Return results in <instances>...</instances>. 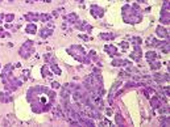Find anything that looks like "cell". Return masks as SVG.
I'll list each match as a JSON object with an SVG mask.
<instances>
[{
    "label": "cell",
    "instance_id": "1",
    "mask_svg": "<svg viewBox=\"0 0 170 127\" xmlns=\"http://www.w3.org/2000/svg\"><path fill=\"white\" fill-rule=\"evenodd\" d=\"M27 100L34 113H44L50 110L55 100V93L46 87H33L28 91Z\"/></svg>",
    "mask_w": 170,
    "mask_h": 127
},
{
    "label": "cell",
    "instance_id": "2",
    "mask_svg": "<svg viewBox=\"0 0 170 127\" xmlns=\"http://www.w3.org/2000/svg\"><path fill=\"white\" fill-rule=\"evenodd\" d=\"M12 69H13V66L7 64L2 71V81L5 87V89L9 92H13L18 87H21V80L15 78L13 73H12Z\"/></svg>",
    "mask_w": 170,
    "mask_h": 127
},
{
    "label": "cell",
    "instance_id": "3",
    "mask_svg": "<svg viewBox=\"0 0 170 127\" xmlns=\"http://www.w3.org/2000/svg\"><path fill=\"white\" fill-rule=\"evenodd\" d=\"M121 15H123V20L127 24H137L141 21L142 18V12L137 4H132V5H124L121 8Z\"/></svg>",
    "mask_w": 170,
    "mask_h": 127
},
{
    "label": "cell",
    "instance_id": "4",
    "mask_svg": "<svg viewBox=\"0 0 170 127\" xmlns=\"http://www.w3.org/2000/svg\"><path fill=\"white\" fill-rule=\"evenodd\" d=\"M66 51L70 54L71 56H74V59H77L82 63H90L91 59H90V56H89V53H86V50L79 46V45H73L70 47H67Z\"/></svg>",
    "mask_w": 170,
    "mask_h": 127
},
{
    "label": "cell",
    "instance_id": "5",
    "mask_svg": "<svg viewBox=\"0 0 170 127\" xmlns=\"http://www.w3.org/2000/svg\"><path fill=\"white\" fill-rule=\"evenodd\" d=\"M34 53V47H33V42L32 41H25L23 45H21V47H20V50H18V54H20V56L21 58H24V59H28L30 55H32Z\"/></svg>",
    "mask_w": 170,
    "mask_h": 127
},
{
    "label": "cell",
    "instance_id": "6",
    "mask_svg": "<svg viewBox=\"0 0 170 127\" xmlns=\"http://www.w3.org/2000/svg\"><path fill=\"white\" fill-rule=\"evenodd\" d=\"M160 21L163 25L170 24V0H163L161 15H160Z\"/></svg>",
    "mask_w": 170,
    "mask_h": 127
},
{
    "label": "cell",
    "instance_id": "7",
    "mask_svg": "<svg viewBox=\"0 0 170 127\" xmlns=\"http://www.w3.org/2000/svg\"><path fill=\"white\" fill-rule=\"evenodd\" d=\"M90 13H91L92 17H95V18H102L104 16V13H106V11H104V8L99 7V5L92 4L90 7Z\"/></svg>",
    "mask_w": 170,
    "mask_h": 127
},
{
    "label": "cell",
    "instance_id": "8",
    "mask_svg": "<svg viewBox=\"0 0 170 127\" xmlns=\"http://www.w3.org/2000/svg\"><path fill=\"white\" fill-rule=\"evenodd\" d=\"M153 79L158 82V84H165V82L169 80V75L167 73H158V75H154L153 76Z\"/></svg>",
    "mask_w": 170,
    "mask_h": 127
},
{
    "label": "cell",
    "instance_id": "9",
    "mask_svg": "<svg viewBox=\"0 0 170 127\" xmlns=\"http://www.w3.org/2000/svg\"><path fill=\"white\" fill-rule=\"evenodd\" d=\"M104 51H107V53H108V55H111V56H117L119 55V51H117L116 46H113V45H106L104 46Z\"/></svg>",
    "mask_w": 170,
    "mask_h": 127
},
{
    "label": "cell",
    "instance_id": "10",
    "mask_svg": "<svg viewBox=\"0 0 170 127\" xmlns=\"http://www.w3.org/2000/svg\"><path fill=\"white\" fill-rule=\"evenodd\" d=\"M53 30H54V26H49V28H44L41 29L40 31V37L41 38H48L53 34Z\"/></svg>",
    "mask_w": 170,
    "mask_h": 127
},
{
    "label": "cell",
    "instance_id": "11",
    "mask_svg": "<svg viewBox=\"0 0 170 127\" xmlns=\"http://www.w3.org/2000/svg\"><path fill=\"white\" fill-rule=\"evenodd\" d=\"M131 58L137 60V62L141 59V49H140V46H138V45H135V50H133V53L131 54Z\"/></svg>",
    "mask_w": 170,
    "mask_h": 127
},
{
    "label": "cell",
    "instance_id": "12",
    "mask_svg": "<svg viewBox=\"0 0 170 127\" xmlns=\"http://www.w3.org/2000/svg\"><path fill=\"white\" fill-rule=\"evenodd\" d=\"M156 33H157V35L161 37V38H169V31L163 26H157Z\"/></svg>",
    "mask_w": 170,
    "mask_h": 127
},
{
    "label": "cell",
    "instance_id": "13",
    "mask_svg": "<svg viewBox=\"0 0 170 127\" xmlns=\"http://www.w3.org/2000/svg\"><path fill=\"white\" fill-rule=\"evenodd\" d=\"M25 20L27 21H40V13H34V12H30V13L25 15Z\"/></svg>",
    "mask_w": 170,
    "mask_h": 127
},
{
    "label": "cell",
    "instance_id": "14",
    "mask_svg": "<svg viewBox=\"0 0 170 127\" xmlns=\"http://www.w3.org/2000/svg\"><path fill=\"white\" fill-rule=\"evenodd\" d=\"M65 21L69 22V24H77V22H78V16H77V13H69V15L65 17Z\"/></svg>",
    "mask_w": 170,
    "mask_h": 127
},
{
    "label": "cell",
    "instance_id": "15",
    "mask_svg": "<svg viewBox=\"0 0 170 127\" xmlns=\"http://www.w3.org/2000/svg\"><path fill=\"white\" fill-rule=\"evenodd\" d=\"M112 66H115V67H120V66H129V62L128 60H125V59H113L112 60Z\"/></svg>",
    "mask_w": 170,
    "mask_h": 127
},
{
    "label": "cell",
    "instance_id": "16",
    "mask_svg": "<svg viewBox=\"0 0 170 127\" xmlns=\"http://www.w3.org/2000/svg\"><path fill=\"white\" fill-rule=\"evenodd\" d=\"M75 25H77V28H78V29H80V30H87V31H90V30L92 29L91 25H89L86 21H82V22H79V21H78Z\"/></svg>",
    "mask_w": 170,
    "mask_h": 127
},
{
    "label": "cell",
    "instance_id": "17",
    "mask_svg": "<svg viewBox=\"0 0 170 127\" xmlns=\"http://www.w3.org/2000/svg\"><path fill=\"white\" fill-rule=\"evenodd\" d=\"M25 31H27L28 34H36V33H37V26H36V24L29 22V24L27 25V28H25Z\"/></svg>",
    "mask_w": 170,
    "mask_h": 127
},
{
    "label": "cell",
    "instance_id": "18",
    "mask_svg": "<svg viewBox=\"0 0 170 127\" xmlns=\"http://www.w3.org/2000/svg\"><path fill=\"white\" fill-rule=\"evenodd\" d=\"M158 49L161 50V51H162L163 54L169 53V50H170V45H169V42H167V41H162V42H160Z\"/></svg>",
    "mask_w": 170,
    "mask_h": 127
},
{
    "label": "cell",
    "instance_id": "19",
    "mask_svg": "<svg viewBox=\"0 0 170 127\" xmlns=\"http://www.w3.org/2000/svg\"><path fill=\"white\" fill-rule=\"evenodd\" d=\"M0 101L4 102V104L11 102V101H12V96H11L9 93H7V92H2V93H0Z\"/></svg>",
    "mask_w": 170,
    "mask_h": 127
},
{
    "label": "cell",
    "instance_id": "20",
    "mask_svg": "<svg viewBox=\"0 0 170 127\" xmlns=\"http://www.w3.org/2000/svg\"><path fill=\"white\" fill-rule=\"evenodd\" d=\"M150 105H152L153 109H158V107L161 106V100L158 98V96H154L150 98Z\"/></svg>",
    "mask_w": 170,
    "mask_h": 127
},
{
    "label": "cell",
    "instance_id": "21",
    "mask_svg": "<svg viewBox=\"0 0 170 127\" xmlns=\"http://www.w3.org/2000/svg\"><path fill=\"white\" fill-rule=\"evenodd\" d=\"M49 68L52 69V71H53V72H54L55 75H61V73H62L61 68H59L58 66H57V63H55L54 60H52V62H50V64H49Z\"/></svg>",
    "mask_w": 170,
    "mask_h": 127
},
{
    "label": "cell",
    "instance_id": "22",
    "mask_svg": "<svg viewBox=\"0 0 170 127\" xmlns=\"http://www.w3.org/2000/svg\"><path fill=\"white\" fill-rule=\"evenodd\" d=\"M147 45L150 46V47H158L160 45V41H157L154 37H149L148 41H147Z\"/></svg>",
    "mask_w": 170,
    "mask_h": 127
},
{
    "label": "cell",
    "instance_id": "23",
    "mask_svg": "<svg viewBox=\"0 0 170 127\" xmlns=\"http://www.w3.org/2000/svg\"><path fill=\"white\" fill-rule=\"evenodd\" d=\"M100 38H103V40H106V41H111V40H113V38H116V33H102L100 34Z\"/></svg>",
    "mask_w": 170,
    "mask_h": 127
},
{
    "label": "cell",
    "instance_id": "24",
    "mask_svg": "<svg viewBox=\"0 0 170 127\" xmlns=\"http://www.w3.org/2000/svg\"><path fill=\"white\" fill-rule=\"evenodd\" d=\"M145 56H147L148 63H150V62H153V60L157 59V53H156V51H148V53L145 54Z\"/></svg>",
    "mask_w": 170,
    "mask_h": 127
},
{
    "label": "cell",
    "instance_id": "25",
    "mask_svg": "<svg viewBox=\"0 0 170 127\" xmlns=\"http://www.w3.org/2000/svg\"><path fill=\"white\" fill-rule=\"evenodd\" d=\"M120 84H121V82H120V81H117L116 84H113V85H112L111 92H110V97H108V98H110V101H112V97L115 96V91H117V89H119V87H120Z\"/></svg>",
    "mask_w": 170,
    "mask_h": 127
},
{
    "label": "cell",
    "instance_id": "26",
    "mask_svg": "<svg viewBox=\"0 0 170 127\" xmlns=\"http://www.w3.org/2000/svg\"><path fill=\"white\" fill-rule=\"evenodd\" d=\"M41 73H42V76L44 78H50L53 73L50 72V69H49V66H44L42 68H41Z\"/></svg>",
    "mask_w": 170,
    "mask_h": 127
},
{
    "label": "cell",
    "instance_id": "27",
    "mask_svg": "<svg viewBox=\"0 0 170 127\" xmlns=\"http://www.w3.org/2000/svg\"><path fill=\"white\" fill-rule=\"evenodd\" d=\"M160 123H161V126H169V125H170L169 117H167V115H163V117L161 118V120H160Z\"/></svg>",
    "mask_w": 170,
    "mask_h": 127
},
{
    "label": "cell",
    "instance_id": "28",
    "mask_svg": "<svg viewBox=\"0 0 170 127\" xmlns=\"http://www.w3.org/2000/svg\"><path fill=\"white\" fill-rule=\"evenodd\" d=\"M149 64H150V68H152V69H154V71H156V69H158V68L161 67V63H160V62H157V60L150 62Z\"/></svg>",
    "mask_w": 170,
    "mask_h": 127
},
{
    "label": "cell",
    "instance_id": "29",
    "mask_svg": "<svg viewBox=\"0 0 170 127\" xmlns=\"http://www.w3.org/2000/svg\"><path fill=\"white\" fill-rule=\"evenodd\" d=\"M115 118H116V125H119V126H123L124 125V119L121 118L120 114H116Z\"/></svg>",
    "mask_w": 170,
    "mask_h": 127
},
{
    "label": "cell",
    "instance_id": "30",
    "mask_svg": "<svg viewBox=\"0 0 170 127\" xmlns=\"http://www.w3.org/2000/svg\"><path fill=\"white\" fill-rule=\"evenodd\" d=\"M4 18H5V21H7V22H12V21L15 20V15L13 13H9L7 16H4Z\"/></svg>",
    "mask_w": 170,
    "mask_h": 127
},
{
    "label": "cell",
    "instance_id": "31",
    "mask_svg": "<svg viewBox=\"0 0 170 127\" xmlns=\"http://www.w3.org/2000/svg\"><path fill=\"white\" fill-rule=\"evenodd\" d=\"M132 41H133L135 45H140V43H141V38L140 37H133V38H132Z\"/></svg>",
    "mask_w": 170,
    "mask_h": 127
},
{
    "label": "cell",
    "instance_id": "32",
    "mask_svg": "<svg viewBox=\"0 0 170 127\" xmlns=\"http://www.w3.org/2000/svg\"><path fill=\"white\" fill-rule=\"evenodd\" d=\"M11 34L9 33H5V30L0 28V37H9Z\"/></svg>",
    "mask_w": 170,
    "mask_h": 127
},
{
    "label": "cell",
    "instance_id": "33",
    "mask_svg": "<svg viewBox=\"0 0 170 127\" xmlns=\"http://www.w3.org/2000/svg\"><path fill=\"white\" fill-rule=\"evenodd\" d=\"M52 87H53V88H59V82L53 81V82H52Z\"/></svg>",
    "mask_w": 170,
    "mask_h": 127
},
{
    "label": "cell",
    "instance_id": "34",
    "mask_svg": "<svg viewBox=\"0 0 170 127\" xmlns=\"http://www.w3.org/2000/svg\"><path fill=\"white\" fill-rule=\"evenodd\" d=\"M29 78V71H24V80H27Z\"/></svg>",
    "mask_w": 170,
    "mask_h": 127
},
{
    "label": "cell",
    "instance_id": "35",
    "mask_svg": "<svg viewBox=\"0 0 170 127\" xmlns=\"http://www.w3.org/2000/svg\"><path fill=\"white\" fill-rule=\"evenodd\" d=\"M120 46H121V47H123V49L125 50V49H128V43H125V42H121V43H120Z\"/></svg>",
    "mask_w": 170,
    "mask_h": 127
},
{
    "label": "cell",
    "instance_id": "36",
    "mask_svg": "<svg viewBox=\"0 0 170 127\" xmlns=\"http://www.w3.org/2000/svg\"><path fill=\"white\" fill-rule=\"evenodd\" d=\"M3 18H4V15H3V13H0V22L3 21Z\"/></svg>",
    "mask_w": 170,
    "mask_h": 127
},
{
    "label": "cell",
    "instance_id": "37",
    "mask_svg": "<svg viewBox=\"0 0 170 127\" xmlns=\"http://www.w3.org/2000/svg\"><path fill=\"white\" fill-rule=\"evenodd\" d=\"M138 2H141V3H144V2H148V0H138Z\"/></svg>",
    "mask_w": 170,
    "mask_h": 127
},
{
    "label": "cell",
    "instance_id": "38",
    "mask_svg": "<svg viewBox=\"0 0 170 127\" xmlns=\"http://www.w3.org/2000/svg\"><path fill=\"white\" fill-rule=\"evenodd\" d=\"M28 2H36V0H28Z\"/></svg>",
    "mask_w": 170,
    "mask_h": 127
}]
</instances>
